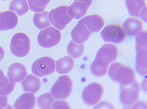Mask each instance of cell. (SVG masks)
Masks as SVG:
<instances>
[{"label":"cell","mask_w":147,"mask_h":109,"mask_svg":"<svg viewBox=\"0 0 147 109\" xmlns=\"http://www.w3.org/2000/svg\"><path fill=\"white\" fill-rule=\"evenodd\" d=\"M143 24L140 19L135 17H129L124 21L122 28L126 35L129 36H136L143 30Z\"/></svg>","instance_id":"cell-15"},{"label":"cell","mask_w":147,"mask_h":109,"mask_svg":"<svg viewBox=\"0 0 147 109\" xmlns=\"http://www.w3.org/2000/svg\"><path fill=\"white\" fill-rule=\"evenodd\" d=\"M75 2H80L84 3L89 8L91 5V4H92V0H75Z\"/></svg>","instance_id":"cell-33"},{"label":"cell","mask_w":147,"mask_h":109,"mask_svg":"<svg viewBox=\"0 0 147 109\" xmlns=\"http://www.w3.org/2000/svg\"><path fill=\"white\" fill-rule=\"evenodd\" d=\"M108 73L110 78L121 86L129 85L135 79V72L132 68L118 62L110 65Z\"/></svg>","instance_id":"cell-1"},{"label":"cell","mask_w":147,"mask_h":109,"mask_svg":"<svg viewBox=\"0 0 147 109\" xmlns=\"http://www.w3.org/2000/svg\"><path fill=\"white\" fill-rule=\"evenodd\" d=\"M91 32L87 30L84 20L80 19L71 32V37L73 42L77 44H84L90 36Z\"/></svg>","instance_id":"cell-12"},{"label":"cell","mask_w":147,"mask_h":109,"mask_svg":"<svg viewBox=\"0 0 147 109\" xmlns=\"http://www.w3.org/2000/svg\"><path fill=\"white\" fill-rule=\"evenodd\" d=\"M74 62L72 57H63L61 59H58L55 63V70L57 73L62 75L67 74L71 71L74 68Z\"/></svg>","instance_id":"cell-20"},{"label":"cell","mask_w":147,"mask_h":109,"mask_svg":"<svg viewBox=\"0 0 147 109\" xmlns=\"http://www.w3.org/2000/svg\"><path fill=\"white\" fill-rule=\"evenodd\" d=\"M61 38L60 30L54 26H49L40 32L37 36V42L40 47L48 49L56 46Z\"/></svg>","instance_id":"cell-4"},{"label":"cell","mask_w":147,"mask_h":109,"mask_svg":"<svg viewBox=\"0 0 147 109\" xmlns=\"http://www.w3.org/2000/svg\"><path fill=\"white\" fill-rule=\"evenodd\" d=\"M84 44H77L73 41L68 43L67 47V54L72 58H79L81 57L84 54Z\"/></svg>","instance_id":"cell-24"},{"label":"cell","mask_w":147,"mask_h":109,"mask_svg":"<svg viewBox=\"0 0 147 109\" xmlns=\"http://www.w3.org/2000/svg\"><path fill=\"white\" fill-rule=\"evenodd\" d=\"M52 108H71V106L68 105V103L63 99H59V100L53 102L52 105Z\"/></svg>","instance_id":"cell-29"},{"label":"cell","mask_w":147,"mask_h":109,"mask_svg":"<svg viewBox=\"0 0 147 109\" xmlns=\"http://www.w3.org/2000/svg\"><path fill=\"white\" fill-rule=\"evenodd\" d=\"M146 79L143 81V90H144V91H145V92H146V86H145V84H146Z\"/></svg>","instance_id":"cell-35"},{"label":"cell","mask_w":147,"mask_h":109,"mask_svg":"<svg viewBox=\"0 0 147 109\" xmlns=\"http://www.w3.org/2000/svg\"><path fill=\"white\" fill-rule=\"evenodd\" d=\"M4 56H5V52H4V50L2 48V47L0 46V62L4 58Z\"/></svg>","instance_id":"cell-34"},{"label":"cell","mask_w":147,"mask_h":109,"mask_svg":"<svg viewBox=\"0 0 147 109\" xmlns=\"http://www.w3.org/2000/svg\"><path fill=\"white\" fill-rule=\"evenodd\" d=\"M36 106V97L34 93L25 92L21 95L14 103L15 108H34Z\"/></svg>","instance_id":"cell-17"},{"label":"cell","mask_w":147,"mask_h":109,"mask_svg":"<svg viewBox=\"0 0 147 109\" xmlns=\"http://www.w3.org/2000/svg\"><path fill=\"white\" fill-rule=\"evenodd\" d=\"M54 102V97L50 92H45L37 98V105L41 108H51Z\"/></svg>","instance_id":"cell-25"},{"label":"cell","mask_w":147,"mask_h":109,"mask_svg":"<svg viewBox=\"0 0 147 109\" xmlns=\"http://www.w3.org/2000/svg\"><path fill=\"white\" fill-rule=\"evenodd\" d=\"M118 57V48L114 44H103L98 50L93 61L98 64L109 67L110 63L115 60Z\"/></svg>","instance_id":"cell-8"},{"label":"cell","mask_w":147,"mask_h":109,"mask_svg":"<svg viewBox=\"0 0 147 109\" xmlns=\"http://www.w3.org/2000/svg\"><path fill=\"white\" fill-rule=\"evenodd\" d=\"M73 89V82L69 76H60L51 87L50 93L55 99H65L70 96Z\"/></svg>","instance_id":"cell-6"},{"label":"cell","mask_w":147,"mask_h":109,"mask_svg":"<svg viewBox=\"0 0 147 109\" xmlns=\"http://www.w3.org/2000/svg\"><path fill=\"white\" fill-rule=\"evenodd\" d=\"M7 75L10 82L15 84L18 83L26 77L27 69L23 64L20 63H15L9 66Z\"/></svg>","instance_id":"cell-14"},{"label":"cell","mask_w":147,"mask_h":109,"mask_svg":"<svg viewBox=\"0 0 147 109\" xmlns=\"http://www.w3.org/2000/svg\"><path fill=\"white\" fill-rule=\"evenodd\" d=\"M49 19L50 23L59 30H63L72 20L67 11V6L61 5L53 9L49 12Z\"/></svg>","instance_id":"cell-7"},{"label":"cell","mask_w":147,"mask_h":109,"mask_svg":"<svg viewBox=\"0 0 147 109\" xmlns=\"http://www.w3.org/2000/svg\"><path fill=\"white\" fill-rule=\"evenodd\" d=\"M100 36L105 42L120 44L124 40L126 34L120 25L109 24L103 28L100 32Z\"/></svg>","instance_id":"cell-11"},{"label":"cell","mask_w":147,"mask_h":109,"mask_svg":"<svg viewBox=\"0 0 147 109\" xmlns=\"http://www.w3.org/2000/svg\"><path fill=\"white\" fill-rule=\"evenodd\" d=\"M11 52L17 57L28 56L30 50V41L26 34L18 32L12 36L10 42Z\"/></svg>","instance_id":"cell-3"},{"label":"cell","mask_w":147,"mask_h":109,"mask_svg":"<svg viewBox=\"0 0 147 109\" xmlns=\"http://www.w3.org/2000/svg\"><path fill=\"white\" fill-rule=\"evenodd\" d=\"M88 7L84 3L80 2H74L67 7L68 15L72 19L80 20L85 16L87 11Z\"/></svg>","instance_id":"cell-19"},{"label":"cell","mask_w":147,"mask_h":109,"mask_svg":"<svg viewBox=\"0 0 147 109\" xmlns=\"http://www.w3.org/2000/svg\"><path fill=\"white\" fill-rule=\"evenodd\" d=\"M9 10L19 16L26 15L29 11L28 2L26 0H13L9 5Z\"/></svg>","instance_id":"cell-23"},{"label":"cell","mask_w":147,"mask_h":109,"mask_svg":"<svg viewBox=\"0 0 147 109\" xmlns=\"http://www.w3.org/2000/svg\"><path fill=\"white\" fill-rule=\"evenodd\" d=\"M9 78H7L3 73V71L0 69V87H3L6 86L7 84H9Z\"/></svg>","instance_id":"cell-30"},{"label":"cell","mask_w":147,"mask_h":109,"mask_svg":"<svg viewBox=\"0 0 147 109\" xmlns=\"http://www.w3.org/2000/svg\"><path fill=\"white\" fill-rule=\"evenodd\" d=\"M84 23L87 28V30L90 32L91 33L97 32L102 30L104 26V20L99 15H92L86 16L82 18Z\"/></svg>","instance_id":"cell-16"},{"label":"cell","mask_w":147,"mask_h":109,"mask_svg":"<svg viewBox=\"0 0 147 109\" xmlns=\"http://www.w3.org/2000/svg\"><path fill=\"white\" fill-rule=\"evenodd\" d=\"M8 104V96L0 94V108H3Z\"/></svg>","instance_id":"cell-31"},{"label":"cell","mask_w":147,"mask_h":109,"mask_svg":"<svg viewBox=\"0 0 147 109\" xmlns=\"http://www.w3.org/2000/svg\"><path fill=\"white\" fill-rule=\"evenodd\" d=\"M103 92L102 85L98 82H93L84 87L82 92V99L86 105H95L101 100Z\"/></svg>","instance_id":"cell-10"},{"label":"cell","mask_w":147,"mask_h":109,"mask_svg":"<svg viewBox=\"0 0 147 109\" xmlns=\"http://www.w3.org/2000/svg\"><path fill=\"white\" fill-rule=\"evenodd\" d=\"M51 0H28L29 9L34 12H41L44 11Z\"/></svg>","instance_id":"cell-26"},{"label":"cell","mask_w":147,"mask_h":109,"mask_svg":"<svg viewBox=\"0 0 147 109\" xmlns=\"http://www.w3.org/2000/svg\"><path fill=\"white\" fill-rule=\"evenodd\" d=\"M15 87V83L9 82V84H7L6 86L3 87H0V94L2 95V96H8L14 90Z\"/></svg>","instance_id":"cell-28"},{"label":"cell","mask_w":147,"mask_h":109,"mask_svg":"<svg viewBox=\"0 0 147 109\" xmlns=\"http://www.w3.org/2000/svg\"><path fill=\"white\" fill-rule=\"evenodd\" d=\"M108 67L103 66V65L98 64L96 62H92L90 65V71L93 75L96 77H101L105 75L107 73Z\"/></svg>","instance_id":"cell-27"},{"label":"cell","mask_w":147,"mask_h":109,"mask_svg":"<svg viewBox=\"0 0 147 109\" xmlns=\"http://www.w3.org/2000/svg\"><path fill=\"white\" fill-rule=\"evenodd\" d=\"M33 23L34 26L39 30H43L51 25L49 19V12L42 11L41 12L35 13L33 17Z\"/></svg>","instance_id":"cell-21"},{"label":"cell","mask_w":147,"mask_h":109,"mask_svg":"<svg viewBox=\"0 0 147 109\" xmlns=\"http://www.w3.org/2000/svg\"><path fill=\"white\" fill-rule=\"evenodd\" d=\"M55 60L49 57H40L33 63L31 71L36 77H45L55 72Z\"/></svg>","instance_id":"cell-9"},{"label":"cell","mask_w":147,"mask_h":109,"mask_svg":"<svg viewBox=\"0 0 147 109\" xmlns=\"http://www.w3.org/2000/svg\"><path fill=\"white\" fill-rule=\"evenodd\" d=\"M136 71L141 76H146V30L136 36Z\"/></svg>","instance_id":"cell-2"},{"label":"cell","mask_w":147,"mask_h":109,"mask_svg":"<svg viewBox=\"0 0 147 109\" xmlns=\"http://www.w3.org/2000/svg\"><path fill=\"white\" fill-rule=\"evenodd\" d=\"M18 15L11 11L0 12V31H9L17 26Z\"/></svg>","instance_id":"cell-13"},{"label":"cell","mask_w":147,"mask_h":109,"mask_svg":"<svg viewBox=\"0 0 147 109\" xmlns=\"http://www.w3.org/2000/svg\"><path fill=\"white\" fill-rule=\"evenodd\" d=\"M139 17L146 23V5L143 7V9L140 11V12L139 14Z\"/></svg>","instance_id":"cell-32"},{"label":"cell","mask_w":147,"mask_h":109,"mask_svg":"<svg viewBox=\"0 0 147 109\" xmlns=\"http://www.w3.org/2000/svg\"><path fill=\"white\" fill-rule=\"evenodd\" d=\"M21 86L25 92L36 93L40 89L41 81L40 78L34 75H28L21 81Z\"/></svg>","instance_id":"cell-18"},{"label":"cell","mask_w":147,"mask_h":109,"mask_svg":"<svg viewBox=\"0 0 147 109\" xmlns=\"http://www.w3.org/2000/svg\"><path fill=\"white\" fill-rule=\"evenodd\" d=\"M125 5L129 15L137 17H139L140 11L146 5V0H125Z\"/></svg>","instance_id":"cell-22"},{"label":"cell","mask_w":147,"mask_h":109,"mask_svg":"<svg viewBox=\"0 0 147 109\" xmlns=\"http://www.w3.org/2000/svg\"><path fill=\"white\" fill-rule=\"evenodd\" d=\"M140 86L138 81H134L127 86H120V102L124 106H130L137 102L140 96Z\"/></svg>","instance_id":"cell-5"}]
</instances>
